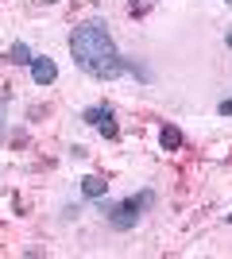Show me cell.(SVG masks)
I'll list each match as a JSON object with an SVG mask.
<instances>
[{
    "label": "cell",
    "instance_id": "obj_3",
    "mask_svg": "<svg viewBox=\"0 0 232 259\" xmlns=\"http://www.w3.org/2000/svg\"><path fill=\"white\" fill-rule=\"evenodd\" d=\"M81 120L85 124H93V128L101 132V140H120V128H116V112H112V105H93L81 112Z\"/></svg>",
    "mask_w": 232,
    "mask_h": 259
},
{
    "label": "cell",
    "instance_id": "obj_8",
    "mask_svg": "<svg viewBox=\"0 0 232 259\" xmlns=\"http://www.w3.org/2000/svg\"><path fill=\"white\" fill-rule=\"evenodd\" d=\"M217 112H221V116H232V97H224L221 105H217Z\"/></svg>",
    "mask_w": 232,
    "mask_h": 259
},
{
    "label": "cell",
    "instance_id": "obj_9",
    "mask_svg": "<svg viewBox=\"0 0 232 259\" xmlns=\"http://www.w3.org/2000/svg\"><path fill=\"white\" fill-rule=\"evenodd\" d=\"M132 12L140 16V12H144V0H132Z\"/></svg>",
    "mask_w": 232,
    "mask_h": 259
},
{
    "label": "cell",
    "instance_id": "obj_11",
    "mask_svg": "<svg viewBox=\"0 0 232 259\" xmlns=\"http://www.w3.org/2000/svg\"><path fill=\"white\" fill-rule=\"evenodd\" d=\"M224 4H228V8H232V0H224Z\"/></svg>",
    "mask_w": 232,
    "mask_h": 259
},
{
    "label": "cell",
    "instance_id": "obj_2",
    "mask_svg": "<svg viewBox=\"0 0 232 259\" xmlns=\"http://www.w3.org/2000/svg\"><path fill=\"white\" fill-rule=\"evenodd\" d=\"M155 205V190H135V194H128L124 201H116V205H101V213L109 217L112 228H120V232H132L140 221H144V213Z\"/></svg>",
    "mask_w": 232,
    "mask_h": 259
},
{
    "label": "cell",
    "instance_id": "obj_5",
    "mask_svg": "<svg viewBox=\"0 0 232 259\" xmlns=\"http://www.w3.org/2000/svg\"><path fill=\"white\" fill-rule=\"evenodd\" d=\"M182 143H186L182 128H174V124H163V128H159V147H163V151H178Z\"/></svg>",
    "mask_w": 232,
    "mask_h": 259
},
{
    "label": "cell",
    "instance_id": "obj_7",
    "mask_svg": "<svg viewBox=\"0 0 232 259\" xmlns=\"http://www.w3.org/2000/svg\"><path fill=\"white\" fill-rule=\"evenodd\" d=\"M31 58H35V54H31L27 43H12L8 54H4V62H12V66H31Z\"/></svg>",
    "mask_w": 232,
    "mask_h": 259
},
{
    "label": "cell",
    "instance_id": "obj_1",
    "mask_svg": "<svg viewBox=\"0 0 232 259\" xmlns=\"http://www.w3.org/2000/svg\"><path fill=\"white\" fill-rule=\"evenodd\" d=\"M70 54L81 74L97 77V81H116L128 70V58L120 54L105 20H85L70 31Z\"/></svg>",
    "mask_w": 232,
    "mask_h": 259
},
{
    "label": "cell",
    "instance_id": "obj_12",
    "mask_svg": "<svg viewBox=\"0 0 232 259\" xmlns=\"http://www.w3.org/2000/svg\"><path fill=\"white\" fill-rule=\"evenodd\" d=\"M228 225H232V213H228Z\"/></svg>",
    "mask_w": 232,
    "mask_h": 259
},
{
    "label": "cell",
    "instance_id": "obj_4",
    "mask_svg": "<svg viewBox=\"0 0 232 259\" xmlns=\"http://www.w3.org/2000/svg\"><path fill=\"white\" fill-rule=\"evenodd\" d=\"M55 77H58L55 58H39V54H35L31 58V81L35 85H55Z\"/></svg>",
    "mask_w": 232,
    "mask_h": 259
},
{
    "label": "cell",
    "instance_id": "obj_6",
    "mask_svg": "<svg viewBox=\"0 0 232 259\" xmlns=\"http://www.w3.org/2000/svg\"><path fill=\"white\" fill-rule=\"evenodd\" d=\"M105 190H109V182H105L101 174H85V178H81V194L93 197V201H101V197H105Z\"/></svg>",
    "mask_w": 232,
    "mask_h": 259
},
{
    "label": "cell",
    "instance_id": "obj_10",
    "mask_svg": "<svg viewBox=\"0 0 232 259\" xmlns=\"http://www.w3.org/2000/svg\"><path fill=\"white\" fill-rule=\"evenodd\" d=\"M0 140H4V116H0Z\"/></svg>",
    "mask_w": 232,
    "mask_h": 259
}]
</instances>
